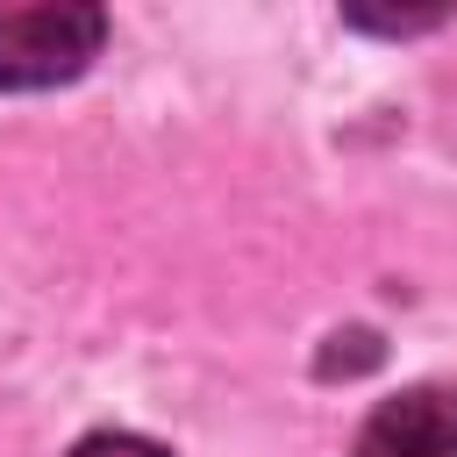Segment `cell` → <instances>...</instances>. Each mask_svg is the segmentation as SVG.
Returning <instances> with one entry per match:
<instances>
[{
  "label": "cell",
  "instance_id": "2",
  "mask_svg": "<svg viewBox=\"0 0 457 457\" xmlns=\"http://www.w3.org/2000/svg\"><path fill=\"white\" fill-rule=\"evenodd\" d=\"M350 457H457V393L450 386H407V393H393L357 428Z\"/></svg>",
  "mask_w": 457,
  "mask_h": 457
},
{
  "label": "cell",
  "instance_id": "1",
  "mask_svg": "<svg viewBox=\"0 0 457 457\" xmlns=\"http://www.w3.org/2000/svg\"><path fill=\"white\" fill-rule=\"evenodd\" d=\"M107 14L86 0H0V86L36 93L64 86L100 57Z\"/></svg>",
  "mask_w": 457,
  "mask_h": 457
},
{
  "label": "cell",
  "instance_id": "3",
  "mask_svg": "<svg viewBox=\"0 0 457 457\" xmlns=\"http://www.w3.org/2000/svg\"><path fill=\"white\" fill-rule=\"evenodd\" d=\"M71 457H164L157 443H143V436H86Z\"/></svg>",
  "mask_w": 457,
  "mask_h": 457
}]
</instances>
